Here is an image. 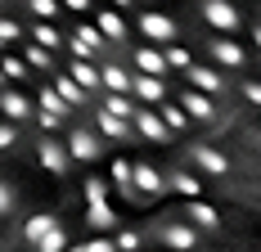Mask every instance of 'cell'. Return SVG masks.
Returning <instances> with one entry per match:
<instances>
[{"mask_svg": "<svg viewBox=\"0 0 261 252\" xmlns=\"http://www.w3.org/2000/svg\"><path fill=\"white\" fill-rule=\"evenodd\" d=\"M198 14H203V23H207L216 36H230V32L243 27V14H239L234 0H203V5H198Z\"/></svg>", "mask_w": 261, "mask_h": 252, "instance_id": "6da1fadb", "label": "cell"}, {"mask_svg": "<svg viewBox=\"0 0 261 252\" xmlns=\"http://www.w3.org/2000/svg\"><path fill=\"white\" fill-rule=\"evenodd\" d=\"M135 27H140V36L153 41V45H171V41H176V18H167V14H158V9H144V14L135 18Z\"/></svg>", "mask_w": 261, "mask_h": 252, "instance_id": "7a4b0ae2", "label": "cell"}, {"mask_svg": "<svg viewBox=\"0 0 261 252\" xmlns=\"http://www.w3.org/2000/svg\"><path fill=\"white\" fill-rule=\"evenodd\" d=\"M207 54H212V63H216L221 72H239V68H248V50H243L239 41H230V36H212Z\"/></svg>", "mask_w": 261, "mask_h": 252, "instance_id": "3957f363", "label": "cell"}, {"mask_svg": "<svg viewBox=\"0 0 261 252\" xmlns=\"http://www.w3.org/2000/svg\"><path fill=\"white\" fill-rule=\"evenodd\" d=\"M104 149V135L99 131H90V126H72L68 131V153H72V162H95Z\"/></svg>", "mask_w": 261, "mask_h": 252, "instance_id": "277c9868", "label": "cell"}, {"mask_svg": "<svg viewBox=\"0 0 261 252\" xmlns=\"http://www.w3.org/2000/svg\"><path fill=\"white\" fill-rule=\"evenodd\" d=\"M95 131L104 135V140H117V144H126V140H135L140 131H135V122H126V117H113L104 104L95 108Z\"/></svg>", "mask_w": 261, "mask_h": 252, "instance_id": "5b68a950", "label": "cell"}, {"mask_svg": "<svg viewBox=\"0 0 261 252\" xmlns=\"http://www.w3.org/2000/svg\"><path fill=\"white\" fill-rule=\"evenodd\" d=\"M135 131H140V140H149V144H167V140L176 135L171 126L162 122L158 108H140V113H135Z\"/></svg>", "mask_w": 261, "mask_h": 252, "instance_id": "8992f818", "label": "cell"}, {"mask_svg": "<svg viewBox=\"0 0 261 252\" xmlns=\"http://www.w3.org/2000/svg\"><path fill=\"white\" fill-rule=\"evenodd\" d=\"M36 158H41V167H45L50 176H63V171L72 167V153H68V144H59V140H50V135H41Z\"/></svg>", "mask_w": 261, "mask_h": 252, "instance_id": "52a82bcc", "label": "cell"}, {"mask_svg": "<svg viewBox=\"0 0 261 252\" xmlns=\"http://www.w3.org/2000/svg\"><path fill=\"white\" fill-rule=\"evenodd\" d=\"M130 63H135V72H153V77H167V72H171L167 50H162V45H153V41H144L140 50H130Z\"/></svg>", "mask_w": 261, "mask_h": 252, "instance_id": "ba28073f", "label": "cell"}, {"mask_svg": "<svg viewBox=\"0 0 261 252\" xmlns=\"http://www.w3.org/2000/svg\"><path fill=\"white\" fill-rule=\"evenodd\" d=\"M130 95L140 104H167V81L162 77H153V72H135V81H130Z\"/></svg>", "mask_w": 261, "mask_h": 252, "instance_id": "9c48e42d", "label": "cell"}, {"mask_svg": "<svg viewBox=\"0 0 261 252\" xmlns=\"http://www.w3.org/2000/svg\"><path fill=\"white\" fill-rule=\"evenodd\" d=\"M32 108H36V104L27 99L18 86H0V113H5L9 122H27V117H32Z\"/></svg>", "mask_w": 261, "mask_h": 252, "instance_id": "30bf717a", "label": "cell"}, {"mask_svg": "<svg viewBox=\"0 0 261 252\" xmlns=\"http://www.w3.org/2000/svg\"><path fill=\"white\" fill-rule=\"evenodd\" d=\"M185 81H189L194 90H203V95H221V90H225L221 68H203V63H189V68H185Z\"/></svg>", "mask_w": 261, "mask_h": 252, "instance_id": "8fae6325", "label": "cell"}, {"mask_svg": "<svg viewBox=\"0 0 261 252\" xmlns=\"http://www.w3.org/2000/svg\"><path fill=\"white\" fill-rule=\"evenodd\" d=\"M135 189L144 194V203H153V198H162L171 185L162 180V171H158V167H149V162H135Z\"/></svg>", "mask_w": 261, "mask_h": 252, "instance_id": "7c38bea8", "label": "cell"}, {"mask_svg": "<svg viewBox=\"0 0 261 252\" xmlns=\"http://www.w3.org/2000/svg\"><path fill=\"white\" fill-rule=\"evenodd\" d=\"M189 162H194L203 176H225V171H230V158L207 149V144H194V149H189Z\"/></svg>", "mask_w": 261, "mask_h": 252, "instance_id": "4fadbf2b", "label": "cell"}, {"mask_svg": "<svg viewBox=\"0 0 261 252\" xmlns=\"http://www.w3.org/2000/svg\"><path fill=\"white\" fill-rule=\"evenodd\" d=\"M90 18L99 23V32H104L113 45H122V41L130 36V23L122 18V9H99V14H90Z\"/></svg>", "mask_w": 261, "mask_h": 252, "instance_id": "5bb4252c", "label": "cell"}, {"mask_svg": "<svg viewBox=\"0 0 261 252\" xmlns=\"http://www.w3.org/2000/svg\"><path fill=\"white\" fill-rule=\"evenodd\" d=\"M180 108L194 117V122H212V117H216V104H212V95H203V90H185Z\"/></svg>", "mask_w": 261, "mask_h": 252, "instance_id": "9a60e30c", "label": "cell"}, {"mask_svg": "<svg viewBox=\"0 0 261 252\" xmlns=\"http://www.w3.org/2000/svg\"><path fill=\"white\" fill-rule=\"evenodd\" d=\"M99 72H104V90L130 95V81H135V72H126V68H122V63H113V59H99Z\"/></svg>", "mask_w": 261, "mask_h": 252, "instance_id": "2e32d148", "label": "cell"}, {"mask_svg": "<svg viewBox=\"0 0 261 252\" xmlns=\"http://www.w3.org/2000/svg\"><path fill=\"white\" fill-rule=\"evenodd\" d=\"M72 41H81L86 50H95V59H104V50L113 45V41H108L104 32H99V23H95V18H90V23H77V32H72Z\"/></svg>", "mask_w": 261, "mask_h": 252, "instance_id": "e0dca14e", "label": "cell"}, {"mask_svg": "<svg viewBox=\"0 0 261 252\" xmlns=\"http://www.w3.org/2000/svg\"><path fill=\"white\" fill-rule=\"evenodd\" d=\"M50 86H54V90H59V95H63L68 104H72V108H81V104L90 99V90H86V86H81V81H77L72 72H54V81H50Z\"/></svg>", "mask_w": 261, "mask_h": 252, "instance_id": "ac0fdd59", "label": "cell"}, {"mask_svg": "<svg viewBox=\"0 0 261 252\" xmlns=\"http://www.w3.org/2000/svg\"><path fill=\"white\" fill-rule=\"evenodd\" d=\"M162 243L176 252H194L198 248V225H167L162 230Z\"/></svg>", "mask_w": 261, "mask_h": 252, "instance_id": "d6986e66", "label": "cell"}, {"mask_svg": "<svg viewBox=\"0 0 261 252\" xmlns=\"http://www.w3.org/2000/svg\"><path fill=\"white\" fill-rule=\"evenodd\" d=\"M167 185H171V189H176V194H180L185 203H189V198H203V180L194 176V171H189V167H176V171H171V180H167Z\"/></svg>", "mask_w": 261, "mask_h": 252, "instance_id": "ffe728a7", "label": "cell"}, {"mask_svg": "<svg viewBox=\"0 0 261 252\" xmlns=\"http://www.w3.org/2000/svg\"><path fill=\"white\" fill-rule=\"evenodd\" d=\"M36 113H54V117H68V113H72V104L63 99L54 86H41V90H36Z\"/></svg>", "mask_w": 261, "mask_h": 252, "instance_id": "44dd1931", "label": "cell"}, {"mask_svg": "<svg viewBox=\"0 0 261 252\" xmlns=\"http://www.w3.org/2000/svg\"><path fill=\"white\" fill-rule=\"evenodd\" d=\"M185 212H189V225H198V230H216V225H221L216 207L203 203V198H189V203H185Z\"/></svg>", "mask_w": 261, "mask_h": 252, "instance_id": "7402d4cb", "label": "cell"}, {"mask_svg": "<svg viewBox=\"0 0 261 252\" xmlns=\"http://www.w3.org/2000/svg\"><path fill=\"white\" fill-rule=\"evenodd\" d=\"M18 54H23L27 63H32V72H54V50H45V45H36L32 36L23 41V50H18Z\"/></svg>", "mask_w": 261, "mask_h": 252, "instance_id": "603a6c76", "label": "cell"}, {"mask_svg": "<svg viewBox=\"0 0 261 252\" xmlns=\"http://www.w3.org/2000/svg\"><path fill=\"white\" fill-rule=\"evenodd\" d=\"M86 225H90V230H117L113 203H86Z\"/></svg>", "mask_w": 261, "mask_h": 252, "instance_id": "cb8c5ba5", "label": "cell"}, {"mask_svg": "<svg viewBox=\"0 0 261 252\" xmlns=\"http://www.w3.org/2000/svg\"><path fill=\"white\" fill-rule=\"evenodd\" d=\"M113 113V117H126V122H135V113H140V104L130 99V95H117V90H104V99H99Z\"/></svg>", "mask_w": 261, "mask_h": 252, "instance_id": "d4e9b609", "label": "cell"}, {"mask_svg": "<svg viewBox=\"0 0 261 252\" xmlns=\"http://www.w3.org/2000/svg\"><path fill=\"white\" fill-rule=\"evenodd\" d=\"M32 41H36V45H45V50H54V54L68 45V41L59 36V27H54V23H45V18H41V23H32Z\"/></svg>", "mask_w": 261, "mask_h": 252, "instance_id": "484cf974", "label": "cell"}, {"mask_svg": "<svg viewBox=\"0 0 261 252\" xmlns=\"http://www.w3.org/2000/svg\"><path fill=\"white\" fill-rule=\"evenodd\" d=\"M50 230H54V216H50V212H36V216H27V225H23V239L32 243V248H36V243H41V239H45Z\"/></svg>", "mask_w": 261, "mask_h": 252, "instance_id": "4316f807", "label": "cell"}, {"mask_svg": "<svg viewBox=\"0 0 261 252\" xmlns=\"http://www.w3.org/2000/svg\"><path fill=\"white\" fill-rule=\"evenodd\" d=\"M0 68H5V77H9V81H27V77H32V63H27L23 54H14V50L0 54Z\"/></svg>", "mask_w": 261, "mask_h": 252, "instance_id": "83f0119b", "label": "cell"}, {"mask_svg": "<svg viewBox=\"0 0 261 252\" xmlns=\"http://www.w3.org/2000/svg\"><path fill=\"white\" fill-rule=\"evenodd\" d=\"M158 113H162V122L171 126V131H176V135H180V131H189V122H194V117H189V113H185L180 104H158Z\"/></svg>", "mask_w": 261, "mask_h": 252, "instance_id": "f1b7e54d", "label": "cell"}, {"mask_svg": "<svg viewBox=\"0 0 261 252\" xmlns=\"http://www.w3.org/2000/svg\"><path fill=\"white\" fill-rule=\"evenodd\" d=\"M27 9H32L36 18H45V23H54V18L63 14V0H27Z\"/></svg>", "mask_w": 261, "mask_h": 252, "instance_id": "f546056e", "label": "cell"}, {"mask_svg": "<svg viewBox=\"0 0 261 252\" xmlns=\"http://www.w3.org/2000/svg\"><path fill=\"white\" fill-rule=\"evenodd\" d=\"M68 248H72V243H68V234H63L59 225H54L50 234H45V239L36 243V252H68Z\"/></svg>", "mask_w": 261, "mask_h": 252, "instance_id": "4dcf8cb0", "label": "cell"}, {"mask_svg": "<svg viewBox=\"0 0 261 252\" xmlns=\"http://www.w3.org/2000/svg\"><path fill=\"white\" fill-rule=\"evenodd\" d=\"M81 194H86V203H108V185H104L99 176H86Z\"/></svg>", "mask_w": 261, "mask_h": 252, "instance_id": "1f68e13d", "label": "cell"}, {"mask_svg": "<svg viewBox=\"0 0 261 252\" xmlns=\"http://www.w3.org/2000/svg\"><path fill=\"white\" fill-rule=\"evenodd\" d=\"M162 50H167L171 72H185V68H189V50H185V45H176V41H171V45H162Z\"/></svg>", "mask_w": 261, "mask_h": 252, "instance_id": "d6a6232c", "label": "cell"}, {"mask_svg": "<svg viewBox=\"0 0 261 252\" xmlns=\"http://www.w3.org/2000/svg\"><path fill=\"white\" fill-rule=\"evenodd\" d=\"M0 41H5V45H18V41H23V27L14 23V18H5V14H0Z\"/></svg>", "mask_w": 261, "mask_h": 252, "instance_id": "836d02e7", "label": "cell"}, {"mask_svg": "<svg viewBox=\"0 0 261 252\" xmlns=\"http://www.w3.org/2000/svg\"><path fill=\"white\" fill-rule=\"evenodd\" d=\"M14 144H18V122L5 117V122H0V149H14Z\"/></svg>", "mask_w": 261, "mask_h": 252, "instance_id": "e575fe53", "label": "cell"}, {"mask_svg": "<svg viewBox=\"0 0 261 252\" xmlns=\"http://www.w3.org/2000/svg\"><path fill=\"white\" fill-rule=\"evenodd\" d=\"M113 239H117V248H122V252H135V248H140V234H135V230H117Z\"/></svg>", "mask_w": 261, "mask_h": 252, "instance_id": "d590c367", "label": "cell"}, {"mask_svg": "<svg viewBox=\"0 0 261 252\" xmlns=\"http://www.w3.org/2000/svg\"><path fill=\"white\" fill-rule=\"evenodd\" d=\"M14 189H9V185H5V180H0V216H9V212H14Z\"/></svg>", "mask_w": 261, "mask_h": 252, "instance_id": "8d00e7d4", "label": "cell"}, {"mask_svg": "<svg viewBox=\"0 0 261 252\" xmlns=\"http://www.w3.org/2000/svg\"><path fill=\"white\" fill-rule=\"evenodd\" d=\"M239 95H243L248 104H261V81H243V86H239Z\"/></svg>", "mask_w": 261, "mask_h": 252, "instance_id": "74e56055", "label": "cell"}, {"mask_svg": "<svg viewBox=\"0 0 261 252\" xmlns=\"http://www.w3.org/2000/svg\"><path fill=\"white\" fill-rule=\"evenodd\" d=\"M86 252H117V239H90Z\"/></svg>", "mask_w": 261, "mask_h": 252, "instance_id": "f35d334b", "label": "cell"}, {"mask_svg": "<svg viewBox=\"0 0 261 252\" xmlns=\"http://www.w3.org/2000/svg\"><path fill=\"white\" fill-rule=\"evenodd\" d=\"M63 9H72V14H90V0H63Z\"/></svg>", "mask_w": 261, "mask_h": 252, "instance_id": "ab89813d", "label": "cell"}, {"mask_svg": "<svg viewBox=\"0 0 261 252\" xmlns=\"http://www.w3.org/2000/svg\"><path fill=\"white\" fill-rule=\"evenodd\" d=\"M108 5H113V9H130L135 0H108Z\"/></svg>", "mask_w": 261, "mask_h": 252, "instance_id": "60d3db41", "label": "cell"}, {"mask_svg": "<svg viewBox=\"0 0 261 252\" xmlns=\"http://www.w3.org/2000/svg\"><path fill=\"white\" fill-rule=\"evenodd\" d=\"M252 45H257V50H261V23L252 27Z\"/></svg>", "mask_w": 261, "mask_h": 252, "instance_id": "b9f144b4", "label": "cell"}, {"mask_svg": "<svg viewBox=\"0 0 261 252\" xmlns=\"http://www.w3.org/2000/svg\"><path fill=\"white\" fill-rule=\"evenodd\" d=\"M68 252H86V248H68Z\"/></svg>", "mask_w": 261, "mask_h": 252, "instance_id": "7bdbcfd3", "label": "cell"}, {"mask_svg": "<svg viewBox=\"0 0 261 252\" xmlns=\"http://www.w3.org/2000/svg\"><path fill=\"white\" fill-rule=\"evenodd\" d=\"M0 50H9V45H5V41H0Z\"/></svg>", "mask_w": 261, "mask_h": 252, "instance_id": "ee69618b", "label": "cell"}, {"mask_svg": "<svg viewBox=\"0 0 261 252\" xmlns=\"http://www.w3.org/2000/svg\"><path fill=\"white\" fill-rule=\"evenodd\" d=\"M0 5H5V0H0Z\"/></svg>", "mask_w": 261, "mask_h": 252, "instance_id": "f6af8a7d", "label": "cell"}]
</instances>
